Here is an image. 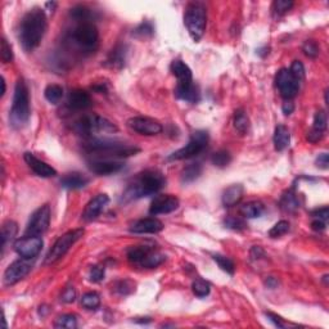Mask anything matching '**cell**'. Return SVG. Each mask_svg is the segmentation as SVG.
Masks as SVG:
<instances>
[{
  "instance_id": "1",
  "label": "cell",
  "mask_w": 329,
  "mask_h": 329,
  "mask_svg": "<svg viewBox=\"0 0 329 329\" xmlns=\"http://www.w3.org/2000/svg\"><path fill=\"white\" fill-rule=\"evenodd\" d=\"M48 21L44 9L33 8L24 16L20 26V43L26 52H33L40 45L45 33Z\"/></svg>"
},
{
  "instance_id": "2",
  "label": "cell",
  "mask_w": 329,
  "mask_h": 329,
  "mask_svg": "<svg viewBox=\"0 0 329 329\" xmlns=\"http://www.w3.org/2000/svg\"><path fill=\"white\" fill-rule=\"evenodd\" d=\"M165 184H166V178L158 170L142 171L133 179V181L122 193L121 202L128 203V202L135 201L143 197L156 194L165 187Z\"/></svg>"
},
{
  "instance_id": "3",
  "label": "cell",
  "mask_w": 329,
  "mask_h": 329,
  "mask_svg": "<svg viewBox=\"0 0 329 329\" xmlns=\"http://www.w3.org/2000/svg\"><path fill=\"white\" fill-rule=\"evenodd\" d=\"M30 93L24 79H18L13 94L12 110L9 113V120L15 129L25 128L30 120Z\"/></svg>"
},
{
  "instance_id": "4",
  "label": "cell",
  "mask_w": 329,
  "mask_h": 329,
  "mask_svg": "<svg viewBox=\"0 0 329 329\" xmlns=\"http://www.w3.org/2000/svg\"><path fill=\"white\" fill-rule=\"evenodd\" d=\"M84 149L89 153H103L106 156H116V157H129L135 156L139 148L125 143L111 139H98V138H89L83 144Z\"/></svg>"
},
{
  "instance_id": "5",
  "label": "cell",
  "mask_w": 329,
  "mask_h": 329,
  "mask_svg": "<svg viewBox=\"0 0 329 329\" xmlns=\"http://www.w3.org/2000/svg\"><path fill=\"white\" fill-rule=\"evenodd\" d=\"M72 129L79 135H84V137H90L94 133H115L119 130L117 126L110 120L97 115L83 116L74 122Z\"/></svg>"
},
{
  "instance_id": "6",
  "label": "cell",
  "mask_w": 329,
  "mask_h": 329,
  "mask_svg": "<svg viewBox=\"0 0 329 329\" xmlns=\"http://www.w3.org/2000/svg\"><path fill=\"white\" fill-rule=\"evenodd\" d=\"M184 24L187 26L190 36L194 42H198L203 36L207 24V15L206 8L202 3H190L188 4L184 15Z\"/></svg>"
},
{
  "instance_id": "7",
  "label": "cell",
  "mask_w": 329,
  "mask_h": 329,
  "mask_svg": "<svg viewBox=\"0 0 329 329\" xmlns=\"http://www.w3.org/2000/svg\"><path fill=\"white\" fill-rule=\"evenodd\" d=\"M85 233L84 229H74L63 235H61L58 239L56 240V243L51 248V251L48 252L47 257H45V264H54L58 260L63 257L66 253L69 252L70 248L76 243L77 240L81 239Z\"/></svg>"
},
{
  "instance_id": "8",
  "label": "cell",
  "mask_w": 329,
  "mask_h": 329,
  "mask_svg": "<svg viewBox=\"0 0 329 329\" xmlns=\"http://www.w3.org/2000/svg\"><path fill=\"white\" fill-rule=\"evenodd\" d=\"M208 143V133L207 131L199 130L192 134V138L188 142V144L183 148L178 149L172 154H170L169 161H179V160H187V158H192L194 156H198L201 152L205 151Z\"/></svg>"
},
{
  "instance_id": "9",
  "label": "cell",
  "mask_w": 329,
  "mask_h": 329,
  "mask_svg": "<svg viewBox=\"0 0 329 329\" xmlns=\"http://www.w3.org/2000/svg\"><path fill=\"white\" fill-rule=\"evenodd\" d=\"M72 39L81 51L93 52L98 47L99 33L92 22H83L74 30Z\"/></svg>"
},
{
  "instance_id": "10",
  "label": "cell",
  "mask_w": 329,
  "mask_h": 329,
  "mask_svg": "<svg viewBox=\"0 0 329 329\" xmlns=\"http://www.w3.org/2000/svg\"><path fill=\"white\" fill-rule=\"evenodd\" d=\"M49 224H51V207H49V205H44L31 215L30 220L27 222L25 235L40 237L48 230Z\"/></svg>"
},
{
  "instance_id": "11",
  "label": "cell",
  "mask_w": 329,
  "mask_h": 329,
  "mask_svg": "<svg viewBox=\"0 0 329 329\" xmlns=\"http://www.w3.org/2000/svg\"><path fill=\"white\" fill-rule=\"evenodd\" d=\"M30 260L31 258L22 257V260L15 261L7 267L3 275V283L6 287L17 284L18 282H21L22 279H25L30 274L31 269H33V264L30 262Z\"/></svg>"
},
{
  "instance_id": "12",
  "label": "cell",
  "mask_w": 329,
  "mask_h": 329,
  "mask_svg": "<svg viewBox=\"0 0 329 329\" xmlns=\"http://www.w3.org/2000/svg\"><path fill=\"white\" fill-rule=\"evenodd\" d=\"M43 248V239L36 235H25L15 242V249L24 258H34Z\"/></svg>"
},
{
  "instance_id": "13",
  "label": "cell",
  "mask_w": 329,
  "mask_h": 329,
  "mask_svg": "<svg viewBox=\"0 0 329 329\" xmlns=\"http://www.w3.org/2000/svg\"><path fill=\"white\" fill-rule=\"evenodd\" d=\"M276 88L279 89V93L282 95L283 98L287 99V101H291L292 98H294L298 93L299 89V81H297L292 74L289 72V70H280L276 75Z\"/></svg>"
},
{
  "instance_id": "14",
  "label": "cell",
  "mask_w": 329,
  "mask_h": 329,
  "mask_svg": "<svg viewBox=\"0 0 329 329\" xmlns=\"http://www.w3.org/2000/svg\"><path fill=\"white\" fill-rule=\"evenodd\" d=\"M128 126L135 133H139L142 135H157L162 133V125L158 121L149 117H131L128 121Z\"/></svg>"
},
{
  "instance_id": "15",
  "label": "cell",
  "mask_w": 329,
  "mask_h": 329,
  "mask_svg": "<svg viewBox=\"0 0 329 329\" xmlns=\"http://www.w3.org/2000/svg\"><path fill=\"white\" fill-rule=\"evenodd\" d=\"M179 199L178 197L172 194H161L152 201L151 207H149V214L151 215H162L170 214L172 211L178 210Z\"/></svg>"
},
{
  "instance_id": "16",
  "label": "cell",
  "mask_w": 329,
  "mask_h": 329,
  "mask_svg": "<svg viewBox=\"0 0 329 329\" xmlns=\"http://www.w3.org/2000/svg\"><path fill=\"white\" fill-rule=\"evenodd\" d=\"M124 167L125 163L121 162V161L108 160V158H104V160L99 158V160H93L89 162L90 171L102 176L112 175V174L121 171Z\"/></svg>"
},
{
  "instance_id": "17",
  "label": "cell",
  "mask_w": 329,
  "mask_h": 329,
  "mask_svg": "<svg viewBox=\"0 0 329 329\" xmlns=\"http://www.w3.org/2000/svg\"><path fill=\"white\" fill-rule=\"evenodd\" d=\"M163 229V224L156 217H146L134 222L130 231L134 234H156Z\"/></svg>"
},
{
  "instance_id": "18",
  "label": "cell",
  "mask_w": 329,
  "mask_h": 329,
  "mask_svg": "<svg viewBox=\"0 0 329 329\" xmlns=\"http://www.w3.org/2000/svg\"><path fill=\"white\" fill-rule=\"evenodd\" d=\"M24 158L27 165H29V167L40 178H53V176L57 175L56 169H53L51 165H48L44 161L39 160L38 157H35L30 152L25 153Z\"/></svg>"
},
{
  "instance_id": "19",
  "label": "cell",
  "mask_w": 329,
  "mask_h": 329,
  "mask_svg": "<svg viewBox=\"0 0 329 329\" xmlns=\"http://www.w3.org/2000/svg\"><path fill=\"white\" fill-rule=\"evenodd\" d=\"M108 202H110V198H108L107 194H98V196H95L94 198L86 205L85 210H84L83 212V219L85 220V221H93V220H95L102 214V211L108 205Z\"/></svg>"
},
{
  "instance_id": "20",
  "label": "cell",
  "mask_w": 329,
  "mask_h": 329,
  "mask_svg": "<svg viewBox=\"0 0 329 329\" xmlns=\"http://www.w3.org/2000/svg\"><path fill=\"white\" fill-rule=\"evenodd\" d=\"M175 95L178 99L185 101L188 103H197L201 98L199 94L198 86L194 85L192 83H185V84H178L175 88Z\"/></svg>"
},
{
  "instance_id": "21",
  "label": "cell",
  "mask_w": 329,
  "mask_h": 329,
  "mask_svg": "<svg viewBox=\"0 0 329 329\" xmlns=\"http://www.w3.org/2000/svg\"><path fill=\"white\" fill-rule=\"evenodd\" d=\"M92 106V98L85 90H72L69 95V107L75 111H84Z\"/></svg>"
},
{
  "instance_id": "22",
  "label": "cell",
  "mask_w": 329,
  "mask_h": 329,
  "mask_svg": "<svg viewBox=\"0 0 329 329\" xmlns=\"http://www.w3.org/2000/svg\"><path fill=\"white\" fill-rule=\"evenodd\" d=\"M126 54H128V49H126L125 45H116L112 51L110 52V54H108L106 65L111 67V69L121 70L125 66V62H126Z\"/></svg>"
},
{
  "instance_id": "23",
  "label": "cell",
  "mask_w": 329,
  "mask_h": 329,
  "mask_svg": "<svg viewBox=\"0 0 329 329\" xmlns=\"http://www.w3.org/2000/svg\"><path fill=\"white\" fill-rule=\"evenodd\" d=\"M243 193L244 189L240 184L230 185L222 193V205L225 206V207H233L237 203H239L240 199L243 198Z\"/></svg>"
},
{
  "instance_id": "24",
  "label": "cell",
  "mask_w": 329,
  "mask_h": 329,
  "mask_svg": "<svg viewBox=\"0 0 329 329\" xmlns=\"http://www.w3.org/2000/svg\"><path fill=\"white\" fill-rule=\"evenodd\" d=\"M89 184V179L80 172H70L61 179V185L66 189H81Z\"/></svg>"
},
{
  "instance_id": "25",
  "label": "cell",
  "mask_w": 329,
  "mask_h": 329,
  "mask_svg": "<svg viewBox=\"0 0 329 329\" xmlns=\"http://www.w3.org/2000/svg\"><path fill=\"white\" fill-rule=\"evenodd\" d=\"M171 72L172 75L178 79V84L192 83L193 75L192 70L188 67V65L180 60H175L171 63Z\"/></svg>"
},
{
  "instance_id": "26",
  "label": "cell",
  "mask_w": 329,
  "mask_h": 329,
  "mask_svg": "<svg viewBox=\"0 0 329 329\" xmlns=\"http://www.w3.org/2000/svg\"><path fill=\"white\" fill-rule=\"evenodd\" d=\"M291 143V133L284 125H278L274 131V147L275 151L282 152L289 146Z\"/></svg>"
},
{
  "instance_id": "27",
  "label": "cell",
  "mask_w": 329,
  "mask_h": 329,
  "mask_svg": "<svg viewBox=\"0 0 329 329\" xmlns=\"http://www.w3.org/2000/svg\"><path fill=\"white\" fill-rule=\"evenodd\" d=\"M240 215L246 219H256L260 217L264 214L265 207L264 205L258 201H251L244 203L243 206H240Z\"/></svg>"
},
{
  "instance_id": "28",
  "label": "cell",
  "mask_w": 329,
  "mask_h": 329,
  "mask_svg": "<svg viewBox=\"0 0 329 329\" xmlns=\"http://www.w3.org/2000/svg\"><path fill=\"white\" fill-rule=\"evenodd\" d=\"M17 224H16L15 221H12V220H8V221H6L3 224V226H2V249H3V253L9 242H12V240L15 239V237L17 235Z\"/></svg>"
},
{
  "instance_id": "29",
  "label": "cell",
  "mask_w": 329,
  "mask_h": 329,
  "mask_svg": "<svg viewBox=\"0 0 329 329\" xmlns=\"http://www.w3.org/2000/svg\"><path fill=\"white\" fill-rule=\"evenodd\" d=\"M151 251H153V248L149 246L130 247V248L128 249V260L130 261L131 264L140 265V262L144 260V257H146Z\"/></svg>"
},
{
  "instance_id": "30",
  "label": "cell",
  "mask_w": 329,
  "mask_h": 329,
  "mask_svg": "<svg viewBox=\"0 0 329 329\" xmlns=\"http://www.w3.org/2000/svg\"><path fill=\"white\" fill-rule=\"evenodd\" d=\"M201 174V163H190L187 167H184L183 171H181V181H183V183H192V181H194L196 179H198Z\"/></svg>"
},
{
  "instance_id": "31",
  "label": "cell",
  "mask_w": 329,
  "mask_h": 329,
  "mask_svg": "<svg viewBox=\"0 0 329 329\" xmlns=\"http://www.w3.org/2000/svg\"><path fill=\"white\" fill-rule=\"evenodd\" d=\"M165 260H166V256L153 249V251H151V252L144 257V260L140 262V266L146 267V269H154V267L160 266Z\"/></svg>"
},
{
  "instance_id": "32",
  "label": "cell",
  "mask_w": 329,
  "mask_h": 329,
  "mask_svg": "<svg viewBox=\"0 0 329 329\" xmlns=\"http://www.w3.org/2000/svg\"><path fill=\"white\" fill-rule=\"evenodd\" d=\"M280 206H282V208L285 211V212H294V211L298 210L299 207L298 198H297V196L292 192V190H289V192L284 193L282 196V199H280Z\"/></svg>"
},
{
  "instance_id": "33",
  "label": "cell",
  "mask_w": 329,
  "mask_h": 329,
  "mask_svg": "<svg viewBox=\"0 0 329 329\" xmlns=\"http://www.w3.org/2000/svg\"><path fill=\"white\" fill-rule=\"evenodd\" d=\"M45 98L48 102H51L52 104L60 103L61 99L63 98V88L57 84H52V85H48L45 88L44 92Z\"/></svg>"
},
{
  "instance_id": "34",
  "label": "cell",
  "mask_w": 329,
  "mask_h": 329,
  "mask_svg": "<svg viewBox=\"0 0 329 329\" xmlns=\"http://www.w3.org/2000/svg\"><path fill=\"white\" fill-rule=\"evenodd\" d=\"M234 128L240 134H246L249 129V119L243 110L235 111L234 115Z\"/></svg>"
},
{
  "instance_id": "35",
  "label": "cell",
  "mask_w": 329,
  "mask_h": 329,
  "mask_svg": "<svg viewBox=\"0 0 329 329\" xmlns=\"http://www.w3.org/2000/svg\"><path fill=\"white\" fill-rule=\"evenodd\" d=\"M56 328H66V329H75L77 326V317L74 314H63L56 319L54 323Z\"/></svg>"
},
{
  "instance_id": "36",
  "label": "cell",
  "mask_w": 329,
  "mask_h": 329,
  "mask_svg": "<svg viewBox=\"0 0 329 329\" xmlns=\"http://www.w3.org/2000/svg\"><path fill=\"white\" fill-rule=\"evenodd\" d=\"M81 305L88 310H95L101 305V297L97 292H88L81 297Z\"/></svg>"
},
{
  "instance_id": "37",
  "label": "cell",
  "mask_w": 329,
  "mask_h": 329,
  "mask_svg": "<svg viewBox=\"0 0 329 329\" xmlns=\"http://www.w3.org/2000/svg\"><path fill=\"white\" fill-rule=\"evenodd\" d=\"M231 161V156L228 151H217L212 154V157H211V162L212 165H215L216 167H226L230 163Z\"/></svg>"
},
{
  "instance_id": "38",
  "label": "cell",
  "mask_w": 329,
  "mask_h": 329,
  "mask_svg": "<svg viewBox=\"0 0 329 329\" xmlns=\"http://www.w3.org/2000/svg\"><path fill=\"white\" fill-rule=\"evenodd\" d=\"M70 15H71V17H74L75 20L81 21V24H83V22H86L88 20H90V17H92V11L85 6H76L71 9Z\"/></svg>"
},
{
  "instance_id": "39",
  "label": "cell",
  "mask_w": 329,
  "mask_h": 329,
  "mask_svg": "<svg viewBox=\"0 0 329 329\" xmlns=\"http://www.w3.org/2000/svg\"><path fill=\"white\" fill-rule=\"evenodd\" d=\"M192 289H193V293L196 294L197 297H206L210 294L211 285L210 283L203 280V279H197V280L193 282Z\"/></svg>"
},
{
  "instance_id": "40",
  "label": "cell",
  "mask_w": 329,
  "mask_h": 329,
  "mask_svg": "<svg viewBox=\"0 0 329 329\" xmlns=\"http://www.w3.org/2000/svg\"><path fill=\"white\" fill-rule=\"evenodd\" d=\"M214 260H215V262L219 265L220 269L224 270L225 273L230 274V275L234 274L235 265H234V262L230 260V258L226 257V256H222V255H214Z\"/></svg>"
},
{
  "instance_id": "41",
  "label": "cell",
  "mask_w": 329,
  "mask_h": 329,
  "mask_svg": "<svg viewBox=\"0 0 329 329\" xmlns=\"http://www.w3.org/2000/svg\"><path fill=\"white\" fill-rule=\"evenodd\" d=\"M289 231V222L285 221V220H280L273 226V228L269 230V237L270 238H279L282 235L287 234Z\"/></svg>"
},
{
  "instance_id": "42",
  "label": "cell",
  "mask_w": 329,
  "mask_h": 329,
  "mask_svg": "<svg viewBox=\"0 0 329 329\" xmlns=\"http://www.w3.org/2000/svg\"><path fill=\"white\" fill-rule=\"evenodd\" d=\"M326 124H328V117H326V113L324 112V111H317V112L315 113L312 129H314V130L320 131V133H324V131L326 130Z\"/></svg>"
},
{
  "instance_id": "43",
  "label": "cell",
  "mask_w": 329,
  "mask_h": 329,
  "mask_svg": "<svg viewBox=\"0 0 329 329\" xmlns=\"http://www.w3.org/2000/svg\"><path fill=\"white\" fill-rule=\"evenodd\" d=\"M224 224L228 229H231V230H244L247 228L246 222L244 220H242L240 217H235V216H228L225 220H224Z\"/></svg>"
},
{
  "instance_id": "44",
  "label": "cell",
  "mask_w": 329,
  "mask_h": 329,
  "mask_svg": "<svg viewBox=\"0 0 329 329\" xmlns=\"http://www.w3.org/2000/svg\"><path fill=\"white\" fill-rule=\"evenodd\" d=\"M293 7V2L291 0H276L273 4V9L275 15L278 16H284L285 13H288Z\"/></svg>"
},
{
  "instance_id": "45",
  "label": "cell",
  "mask_w": 329,
  "mask_h": 329,
  "mask_svg": "<svg viewBox=\"0 0 329 329\" xmlns=\"http://www.w3.org/2000/svg\"><path fill=\"white\" fill-rule=\"evenodd\" d=\"M116 291L119 292L120 294H130L135 291V284L128 279L125 280H120L117 284H116Z\"/></svg>"
},
{
  "instance_id": "46",
  "label": "cell",
  "mask_w": 329,
  "mask_h": 329,
  "mask_svg": "<svg viewBox=\"0 0 329 329\" xmlns=\"http://www.w3.org/2000/svg\"><path fill=\"white\" fill-rule=\"evenodd\" d=\"M302 52L308 58H316L317 54H319V47H317V44L314 40H307L303 44Z\"/></svg>"
},
{
  "instance_id": "47",
  "label": "cell",
  "mask_w": 329,
  "mask_h": 329,
  "mask_svg": "<svg viewBox=\"0 0 329 329\" xmlns=\"http://www.w3.org/2000/svg\"><path fill=\"white\" fill-rule=\"evenodd\" d=\"M289 72H291L292 76H293L297 81H301L305 79V67H303V65L299 62V61H294V62L292 63Z\"/></svg>"
},
{
  "instance_id": "48",
  "label": "cell",
  "mask_w": 329,
  "mask_h": 329,
  "mask_svg": "<svg viewBox=\"0 0 329 329\" xmlns=\"http://www.w3.org/2000/svg\"><path fill=\"white\" fill-rule=\"evenodd\" d=\"M0 56H2V61H3V63L12 62L13 60L12 47L8 44V42H7L6 39H2V52H0Z\"/></svg>"
},
{
  "instance_id": "49",
  "label": "cell",
  "mask_w": 329,
  "mask_h": 329,
  "mask_svg": "<svg viewBox=\"0 0 329 329\" xmlns=\"http://www.w3.org/2000/svg\"><path fill=\"white\" fill-rule=\"evenodd\" d=\"M154 29L152 26L151 22H143L139 27H138L137 30H135V35L139 36V38H149V36L153 35Z\"/></svg>"
},
{
  "instance_id": "50",
  "label": "cell",
  "mask_w": 329,
  "mask_h": 329,
  "mask_svg": "<svg viewBox=\"0 0 329 329\" xmlns=\"http://www.w3.org/2000/svg\"><path fill=\"white\" fill-rule=\"evenodd\" d=\"M90 280L94 283H99L102 282L104 279V267L99 266V265H95V266H92L90 269Z\"/></svg>"
},
{
  "instance_id": "51",
  "label": "cell",
  "mask_w": 329,
  "mask_h": 329,
  "mask_svg": "<svg viewBox=\"0 0 329 329\" xmlns=\"http://www.w3.org/2000/svg\"><path fill=\"white\" fill-rule=\"evenodd\" d=\"M63 302L66 303H72L76 299V291H75L74 287H67L63 291L62 298H61Z\"/></svg>"
},
{
  "instance_id": "52",
  "label": "cell",
  "mask_w": 329,
  "mask_h": 329,
  "mask_svg": "<svg viewBox=\"0 0 329 329\" xmlns=\"http://www.w3.org/2000/svg\"><path fill=\"white\" fill-rule=\"evenodd\" d=\"M311 216L314 217V219H319V220H323V221H326V220H328V217H329L328 207L317 208V210L312 211Z\"/></svg>"
},
{
  "instance_id": "53",
  "label": "cell",
  "mask_w": 329,
  "mask_h": 329,
  "mask_svg": "<svg viewBox=\"0 0 329 329\" xmlns=\"http://www.w3.org/2000/svg\"><path fill=\"white\" fill-rule=\"evenodd\" d=\"M323 137H324V133H320V131L311 129V130L307 133V137H306V139H307L310 143H317L319 140L323 139Z\"/></svg>"
},
{
  "instance_id": "54",
  "label": "cell",
  "mask_w": 329,
  "mask_h": 329,
  "mask_svg": "<svg viewBox=\"0 0 329 329\" xmlns=\"http://www.w3.org/2000/svg\"><path fill=\"white\" fill-rule=\"evenodd\" d=\"M316 166L319 169L326 170L329 167V156L328 153L319 154V157L316 158Z\"/></svg>"
},
{
  "instance_id": "55",
  "label": "cell",
  "mask_w": 329,
  "mask_h": 329,
  "mask_svg": "<svg viewBox=\"0 0 329 329\" xmlns=\"http://www.w3.org/2000/svg\"><path fill=\"white\" fill-rule=\"evenodd\" d=\"M265 315L267 316V319H269L271 323H274V325L278 326V328H284V323H283L282 317L278 316L276 314H273V312H265Z\"/></svg>"
},
{
  "instance_id": "56",
  "label": "cell",
  "mask_w": 329,
  "mask_h": 329,
  "mask_svg": "<svg viewBox=\"0 0 329 329\" xmlns=\"http://www.w3.org/2000/svg\"><path fill=\"white\" fill-rule=\"evenodd\" d=\"M326 224L325 221H323V220H319V219H314L311 222V228L314 229L315 231H323L324 229H325Z\"/></svg>"
},
{
  "instance_id": "57",
  "label": "cell",
  "mask_w": 329,
  "mask_h": 329,
  "mask_svg": "<svg viewBox=\"0 0 329 329\" xmlns=\"http://www.w3.org/2000/svg\"><path fill=\"white\" fill-rule=\"evenodd\" d=\"M282 110H283V113H284V115H287V116L291 115V113L294 111V104L292 103L291 101H285L282 106Z\"/></svg>"
},
{
  "instance_id": "58",
  "label": "cell",
  "mask_w": 329,
  "mask_h": 329,
  "mask_svg": "<svg viewBox=\"0 0 329 329\" xmlns=\"http://www.w3.org/2000/svg\"><path fill=\"white\" fill-rule=\"evenodd\" d=\"M251 256H252V258H260V256H265V252L262 251V248L258 246H255L252 249H251Z\"/></svg>"
},
{
  "instance_id": "59",
  "label": "cell",
  "mask_w": 329,
  "mask_h": 329,
  "mask_svg": "<svg viewBox=\"0 0 329 329\" xmlns=\"http://www.w3.org/2000/svg\"><path fill=\"white\" fill-rule=\"evenodd\" d=\"M265 284L269 288H275L276 285H278V280H276L275 278H273V276H269V278L265 280Z\"/></svg>"
},
{
  "instance_id": "60",
  "label": "cell",
  "mask_w": 329,
  "mask_h": 329,
  "mask_svg": "<svg viewBox=\"0 0 329 329\" xmlns=\"http://www.w3.org/2000/svg\"><path fill=\"white\" fill-rule=\"evenodd\" d=\"M45 6H47L48 8H51V12H53L54 8H56V7H57V3H54V2H53V3H51V2H49V3H47V4H45Z\"/></svg>"
},
{
  "instance_id": "61",
  "label": "cell",
  "mask_w": 329,
  "mask_h": 329,
  "mask_svg": "<svg viewBox=\"0 0 329 329\" xmlns=\"http://www.w3.org/2000/svg\"><path fill=\"white\" fill-rule=\"evenodd\" d=\"M2 86H3V90H2V97L6 93V80H4V77H2Z\"/></svg>"
}]
</instances>
